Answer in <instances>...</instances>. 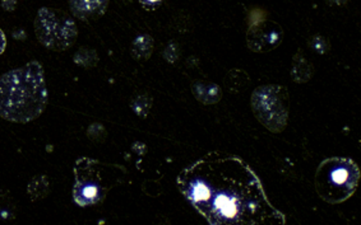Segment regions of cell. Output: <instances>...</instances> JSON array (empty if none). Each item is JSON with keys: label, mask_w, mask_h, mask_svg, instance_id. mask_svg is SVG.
<instances>
[{"label": "cell", "mask_w": 361, "mask_h": 225, "mask_svg": "<svg viewBox=\"0 0 361 225\" xmlns=\"http://www.w3.org/2000/svg\"><path fill=\"white\" fill-rule=\"evenodd\" d=\"M6 45H7L6 36H4V32L0 30V55L4 53V50H6Z\"/></svg>", "instance_id": "obj_8"}, {"label": "cell", "mask_w": 361, "mask_h": 225, "mask_svg": "<svg viewBox=\"0 0 361 225\" xmlns=\"http://www.w3.org/2000/svg\"><path fill=\"white\" fill-rule=\"evenodd\" d=\"M118 166H107L96 159L80 158L74 166L73 199L82 207L99 205L107 192L119 182L121 173H115Z\"/></svg>", "instance_id": "obj_4"}, {"label": "cell", "mask_w": 361, "mask_h": 225, "mask_svg": "<svg viewBox=\"0 0 361 225\" xmlns=\"http://www.w3.org/2000/svg\"><path fill=\"white\" fill-rule=\"evenodd\" d=\"M247 45L257 53H267L281 44V27L274 22H259L250 27L247 34Z\"/></svg>", "instance_id": "obj_6"}, {"label": "cell", "mask_w": 361, "mask_h": 225, "mask_svg": "<svg viewBox=\"0 0 361 225\" xmlns=\"http://www.w3.org/2000/svg\"><path fill=\"white\" fill-rule=\"evenodd\" d=\"M252 107L255 117L271 131L280 133L288 125V94L283 86H259L252 96Z\"/></svg>", "instance_id": "obj_5"}, {"label": "cell", "mask_w": 361, "mask_h": 225, "mask_svg": "<svg viewBox=\"0 0 361 225\" xmlns=\"http://www.w3.org/2000/svg\"><path fill=\"white\" fill-rule=\"evenodd\" d=\"M360 177V168L353 159H324L315 171V191L327 204L337 205L354 195Z\"/></svg>", "instance_id": "obj_3"}, {"label": "cell", "mask_w": 361, "mask_h": 225, "mask_svg": "<svg viewBox=\"0 0 361 225\" xmlns=\"http://www.w3.org/2000/svg\"><path fill=\"white\" fill-rule=\"evenodd\" d=\"M176 184L209 225H286L259 177L233 154H204L179 173Z\"/></svg>", "instance_id": "obj_1"}, {"label": "cell", "mask_w": 361, "mask_h": 225, "mask_svg": "<svg viewBox=\"0 0 361 225\" xmlns=\"http://www.w3.org/2000/svg\"><path fill=\"white\" fill-rule=\"evenodd\" d=\"M47 105L44 69L37 61L8 72L0 78V116L26 124L37 119Z\"/></svg>", "instance_id": "obj_2"}, {"label": "cell", "mask_w": 361, "mask_h": 225, "mask_svg": "<svg viewBox=\"0 0 361 225\" xmlns=\"http://www.w3.org/2000/svg\"><path fill=\"white\" fill-rule=\"evenodd\" d=\"M310 46L313 47V50L317 51L318 53H327L329 50V44L328 40L323 39L321 36H314L312 40H310Z\"/></svg>", "instance_id": "obj_7"}]
</instances>
